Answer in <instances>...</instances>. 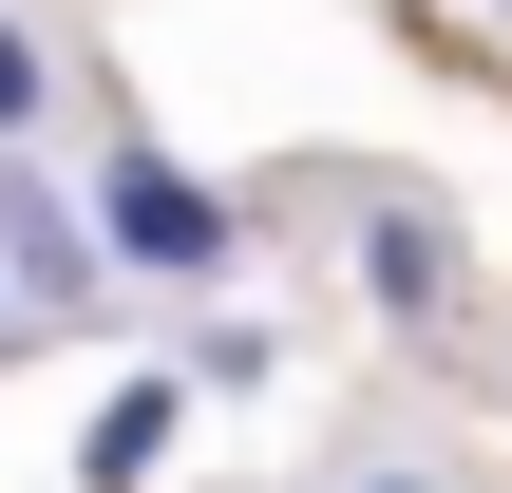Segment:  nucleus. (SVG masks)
Listing matches in <instances>:
<instances>
[{"label":"nucleus","mask_w":512,"mask_h":493,"mask_svg":"<svg viewBox=\"0 0 512 493\" xmlns=\"http://www.w3.org/2000/svg\"><path fill=\"white\" fill-rule=\"evenodd\" d=\"M19 342H38V323H19V285H0V361H19Z\"/></svg>","instance_id":"nucleus-8"},{"label":"nucleus","mask_w":512,"mask_h":493,"mask_svg":"<svg viewBox=\"0 0 512 493\" xmlns=\"http://www.w3.org/2000/svg\"><path fill=\"white\" fill-rule=\"evenodd\" d=\"M0 285H19V323H38V342H76V323H114V266H95V228H76V190H57L38 152H0Z\"/></svg>","instance_id":"nucleus-3"},{"label":"nucleus","mask_w":512,"mask_h":493,"mask_svg":"<svg viewBox=\"0 0 512 493\" xmlns=\"http://www.w3.org/2000/svg\"><path fill=\"white\" fill-rule=\"evenodd\" d=\"M38 133H57V38L0 0V152H38Z\"/></svg>","instance_id":"nucleus-5"},{"label":"nucleus","mask_w":512,"mask_h":493,"mask_svg":"<svg viewBox=\"0 0 512 493\" xmlns=\"http://www.w3.org/2000/svg\"><path fill=\"white\" fill-rule=\"evenodd\" d=\"M342 247H361L380 342H456V323H475V247H456V209H437V190H361V209H342Z\"/></svg>","instance_id":"nucleus-2"},{"label":"nucleus","mask_w":512,"mask_h":493,"mask_svg":"<svg viewBox=\"0 0 512 493\" xmlns=\"http://www.w3.org/2000/svg\"><path fill=\"white\" fill-rule=\"evenodd\" d=\"M266 361H285V342H266V323H190V342H171V399H247V380H266Z\"/></svg>","instance_id":"nucleus-6"},{"label":"nucleus","mask_w":512,"mask_h":493,"mask_svg":"<svg viewBox=\"0 0 512 493\" xmlns=\"http://www.w3.org/2000/svg\"><path fill=\"white\" fill-rule=\"evenodd\" d=\"M171 437H190V399H171V361H133V380L95 399V437H76V493H152Z\"/></svg>","instance_id":"nucleus-4"},{"label":"nucleus","mask_w":512,"mask_h":493,"mask_svg":"<svg viewBox=\"0 0 512 493\" xmlns=\"http://www.w3.org/2000/svg\"><path fill=\"white\" fill-rule=\"evenodd\" d=\"M342 493H456V475H437V456H361Z\"/></svg>","instance_id":"nucleus-7"},{"label":"nucleus","mask_w":512,"mask_h":493,"mask_svg":"<svg viewBox=\"0 0 512 493\" xmlns=\"http://www.w3.org/2000/svg\"><path fill=\"white\" fill-rule=\"evenodd\" d=\"M76 228H95L114 285H171V304L247 266V209H228L190 152H152V133H95V152H76Z\"/></svg>","instance_id":"nucleus-1"}]
</instances>
